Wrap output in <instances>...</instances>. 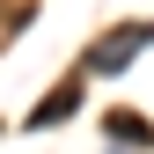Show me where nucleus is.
I'll return each mask as SVG.
<instances>
[{"label": "nucleus", "mask_w": 154, "mask_h": 154, "mask_svg": "<svg viewBox=\"0 0 154 154\" xmlns=\"http://www.w3.org/2000/svg\"><path fill=\"white\" fill-rule=\"evenodd\" d=\"M73 103H81V88L66 81V88H51L44 103H37V118H29V125H66V110H73Z\"/></svg>", "instance_id": "obj_2"}, {"label": "nucleus", "mask_w": 154, "mask_h": 154, "mask_svg": "<svg viewBox=\"0 0 154 154\" xmlns=\"http://www.w3.org/2000/svg\"><path fill=\"white\" fill-rule=\"evenodd\" d=\"M110 132H125V140H140V147L154 140V125L140 118V110H118V118H110Z\"/></svg>", "instance_id": "obj_3"}, {"label": "nucleus", "mask_w": 154, "mask_h": 154, "mask_svg": "<svg viewBox=\"0 0 154 154\" xmlns=\"http://www.w3.org/2000/svg\"><path fill=\"white\" fill-rule=\"evenodd\" d=\"M147 44H154V22H125V29L95 37L88 44V73H118V66H132V51H147Z\"/></svg>", "instance_id": "obj_1"}]
</instances>
